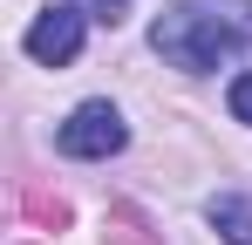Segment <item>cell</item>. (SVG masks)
Returning a JSON list of instances; mask_svg holds the SVG:
<instances>
[{
  "mask_svg": "<svg viewBox=\"0 0 252 245\" xmlns=\"http://www.w3.org/2000/svg\"><path fill=\"white\" fill-rule=\"evenodd\" d=\"M225 102H232V116H239V122H252V75L232 82V95H225Z\"/></svg>",
  "mask_w": 252,
  "mask_h": 245,
  "instance_id": "5b68a950",
  "label": "cell"
},
{
  "mask_svg": "<svg viewBox=\"0 0 252 245\" xmlns=\"http://www.w3.org/2000/svg\"><path fill=\"white\" fill-rule=\"evenodd\" d=\"M75 7H89L95 21H116V14H123V0H75Z\"/></svg>",
  "mask_w": 252,
  "mask_h": 245,
  "instance_id": "8992f818",
  "label": "cell"
},
{
  "mask_svg": "<svg viewBox=\"0 0 252 245\" xmlns=\"http://www.w3.org/2000/svg\"><path fill=\"white\" fill-rule=\"evenodd\" d=\"M21 48H28L41 68H62V61H75V55H82V14H75V7H48L41 21L28 28V41H21Z\"/></svg>",
  "mask_w": 252,
  "mask_h": 245,
  "instance_id": "3957f363",
  "label": "cell"
},
{
  "mask_svg": "<svg viewBox=\"0 0 252 245\" xmlns=\"http://www.w3.org/2000/svg\"><path fill=\"white\" fill-rule=\"evenodd\" d=\"M55 143H62V157H82V163H95V157H116L129 143V129H123V116L109 109V102H82L75 116L55 129Z\"/></svg>",
  "mask_w": 252,
  "mask_h": 245,
  "instance_id": "7a4b0ae2",
  "label": "cell"
},
{
  "mask_svg": "<svg viewBox=\"0 0 252 245\" xmlns=\"http://www.w3.org/2000/svg\"><path fill=\"white\" fill-rule=\"evenodd\" d=\"M150 48L184 75L239 61V55H252V0H177L150 28Z\"/></svg>",
  "mask_w": 252,
  "mask_h": 245,
  "instance_id": "6da1fadb",
  "label": "cell"
},
{
  "mask_svg": "<svg viewBox=\"0 0 252 245\" xmlns=\"http://www.w3.org/2000/svg\"><path fill=\"white\" fill-rule=\"evenodd\" d=\"M211 225H218V239H225V245H252V204L218 198V204H211Z\"/></svg>",
  "mask_w": 252,
  "mask_h": 245,
  "instance_id": "277c9868",
  "label": "cell"
}]
</instances>
